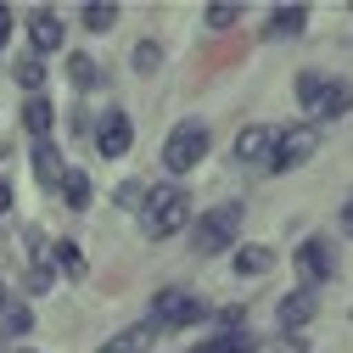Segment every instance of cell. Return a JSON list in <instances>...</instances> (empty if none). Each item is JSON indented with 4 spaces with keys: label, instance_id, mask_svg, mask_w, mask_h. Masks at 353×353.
I'll return each instance as SVG.
<instances>
[{
    "label": "cell",
    "instance_id": "cell-18",
    "mask_svg": "<svg viewBox=\"0 0 353 353\" xmlns=\"http://www.w3.org/2000/svg\"><path fill=\"white\" fill-rule=\"evenodd\" d=\"M68 79H73V90H90V84H101V68L84 57V51H73L68 57Z\"/></svg>",
    "mask_w": 353,
    "mask_h": 353
},
{
    "label": "cell",
    "instance_id": "cell-7",
    "mask_svg": "<svg viewBox=\"0 0 353 353\" xmlns=\"http://www.w3.org/2000/svg\"><path fill=\"white\" fill-rule=\"evenodd\" d=\"M129 141H135V123H129V112H107V118L96 123V146H101V157H123Z\"/></svg>",
    "mask_w": 353,
    "mask_h": 353
},
{
    "label": "cell",
    "instance_id": "cell-6",
    "mask_svg": "<svg viewBox=\"0 0 353 353\" xmlns=\"http://www.w3.org/2000/svg\"><path fill=\"white\" fill-rule=\"evenodd\" d=\"M297 275H303V286L314 292L320 281H331L336 275V252H331V241L325 236H308L303 247H297Z\"/></svg>",
    "mask_w": 353,
    "mask_h": 353
},
{
    "label": "cell",
    "instance_id": "cell-30",
    "mask_svg": "<svg viewBox=\"0 0 353 353\" xmlns=\"http://www.w3.org/2000/svg\"><path fill=\"white\" fill-rule=\"evenodd\" d=\"M6 208H12V191H6V185H0V213H6Z\"/></svg>",
    "mask_w": 353,
    "mask_h": 353
},
{
    "label": "cell",
    "instance_id": "cell-25",
    "mask_svg": "<svg viewBox=\"0 0 353 353\" xmlns=\"http://www.w3.org/2000/svg\"><path fill=\"white\" fill-rule=\"evenodd\" d=\"M320 84H325V73H314V68H308V73H297V96H303V107L320 96Z\"/></svg>",
    "mask_w": 353,
    "mask_h": 353
},
{
    "label": "cell",
    "instance_id": "cell-26",
    "mask_svg": "<svg viewBox=\"0 0 353 353\" xmlns=\"http://www.w3.org/2000/svg\"><path fill=\"white\" fill-rule=\"evenodd\" d=\"M135 68H141V73H157V68H163V51L152 46V39H146V46H135Z\"/></svg>",
    "mask_w": 353,
    "mask_h": 353
},
{
    "label": "cell",
    "instance_id": "cell-20",
    "mask_svg": "<svg viewBox=\"0 0 353 353\" xmlns=\"http://www.w3.org/2000/svg\"><path fill=\"white\" fill-rule=\"evenodd\" d=\"M51 263H57V270H68L73 281L84 275V252H79L73 241H57V247H51Z\"/></svg>",
    "mask_w": 353,
    "mask_h": 353
},
{
    "label": "cell",
    "instance_id": "cell-24",
    "mask_svg": "<svg viewBox=\"0 0 353 353\" xmlns=\"http://www.w3.org/2000/svg\"><path fill=\"white\" fill-rule=\"evenodd\" d=\"M0 320H6V331H12V336H23V331L34 325V314H28L23 303H6V308H0Z\"/></svg>",
    "mask_w": 353,
    "mask_h": 353
},
{
    "label": "cell",
    "instance_id": "cell-10",
    "mask_svg": "<svg viewBox=\"0 0 353 353\" xmlns=\"http://www.w3.org/2000/svg\"><path fill=\"white\" fill-rule=\"evenodd\" d=\"M270 146H275V135H270V129H263V123H247L241 129V135H236V163H270Z\"/></svg>",
    "mask_w": 353,
    "mask_h": 353
},
{
    "label": "cell",
    "instance_id": "cell-15",
    "mask_svg": "<svg viewBox=\"0 0 353 353\" xmlns=\"http://www.w3.org/2000/svg\"><path fill=\"white\" fill-rule=\"evenodd\" d=\"M303 28H308V6H281V12L270 17V34H275V39H297Z\"/></svg>",
    "mask_w": 353,
    "mask_h": 353
},
{
    "label": "cell",
    "instance_id": "cell-13",
    "mask_svg": "<svg viewBox=\"0 0 353 353\" xmlns=\"http://www.w3.org/2000/svg\"><path fill=\"white\" fill-rule=\"evenodd\" d=\"M191 353H258V336L252 331H225V336H213V342H196Z\"/></svg>",
    "mask_w": 353,
    "mask_h": 353
},
{
    "label": "cell",
    "instance_id": "cell-21",
    "mask_svg": "<svg viewBox=\"0 0 353 353\" xmlns=\"http://www.w3.org/2000/svg\"><path fill=\"white\" fill-rule=\"evenodd\" d=\"M62 191H68V208H90V180H84L79 168L62 174Z\"/></svg>",
    "mask_w": 353,
    "mask_h": 353
},
{
    "label": "cell",
    "instance_id": "cell-1",
    "mask_svg": "<svg viewBox=\"0 0 353 353\" xmlns=\"http://www.w3.org/2000/svg\"><path fill=\"white\" fill-rule=\"evenodd\" d=\"M141 225H146L152 241H163V236H174V230H185V225H191V196H185L180 185H152V191H146Z\"/></svg>",
    "mask_w": 353,
    "mask_h": 353
},
{
    "label": "cell",
    "instance_id": "cell-29",
    "mask_svg": "<svg viewBox=\"0 0 353 353\" xmlns=\"http://www.w3.org/2000/svg\"><path fill=\"white\" fill-rule=\"evenodd\" d=\"M281 353H308V347H303L297 336H286V342H281Z\"/></svg>",
    "mask_w": 353,
    "mask_h": 353
},
{
    "label": "cell",
    "instance_id": "cell-5",
    "mask_svg": "<svg viewBox=\"0 0 353 353\" xmlns=\"http://www.w3.org/2000/svg\"><path fill=\"white\" fill-rule=\"evenodd\" d=\"M314 152H320V129H314V123H286L281 135H275L270 163H263V168H303Z\"/></svg>",
    "mask_w": 353,
    "mask_h": 353
},
{
    "label": "cell",
    "instance_id": "cell-28",
    "mask_svg": "<svg viewBox=\"0 0 353 353\" xmlns=\"http://www.w3.org/2000/svg\"><path fill=\"white\" fill-rule=\"evenodd\" d=\"M342 230L353 236V196H347V208H342Z\"/></svg>",
    "mask_w": 353,
    "mask_h": 353
},
{
    "label": "cell",
    "instance_id": "cell-9",
    "mask_svg": "<svg viewBox=\"0 0 353 353\" xmlns=\"http://www.w3.org/2000/svg\"><path fill=\"white\" fill-rule=\"evenodd\" d=\"M275 314H281V325H286V331H297V325H308V320L320 314V297L308 292V286H297V292H286V297H281Z\"/></svg>",
    "mask_w": 353,
    "mask_h": 353
},
{
    "label": "cell",
    "instance_id": "cell-8",
    "mask_svg": "<svg viewBox=\"0 0 353 353\" xmlns=\"http://www.w3.org/2000/svg\"><path fill=\"white\" fill-rule=\"evenodd\" d=\"M353 107V84H320V96L314 101H308V123H331V118H342Z\"/></svg>",
    "mask_w": 353,
    "mask_h": 353
},
{
    "label": "cell",
    "instance_id": "cell-2",
    "mask_svg": "<svg viewBox=\"0 0 353 353\" xmlns=\"http://www.w3.org/2000/svg\"><path fill=\"white\" fill-rule=\"evenodd\" d=\"M241 202H219V208H208L202 219H196V230H191V241H196V258H208V252H230L236 247V236H241Z\"/></svg>",
    "mask_w": 353,
    "mask_h": 353
},
{
    "label": "cell",
    "instance_id": "cell-11",
    "mask_svg": "<svg viewBox=\"0 0 353 353\" xmlns=\"http://www.w3.org/2000/svg\"><path fill=\"white\" fill-rule=\"evenodd\" d=\"M28 39H34V51H62V23H57V12L39 6V12L28 17Z\"/></svg>",
    "mask_w": 353,
    "mask_h": 353
},
{
    "label": "cell",
    "instance_id": "cell-4",
    "mask_svg": "<svg viewBox=\"0 0 353 353\" xmlns=\"http://www.w3.org/2000/svg\"><path fill=\"white\" fill-rule=\"evenodd\" d=\"M208 146H213V135H208V123H196V118H185L180 129L168 135V146H163V163L174 168V174H191L202 157H208Z\"/></svg>",
    "mask_w": 353,
    "mask_h": 353
},
{
    "label": "cell",
    "instance_id": "cell-27",
    "mask_svg": "<svg viewBox=\"0 0 353 353\" xmlns=\"http://www.w3.org/2000/svg\"><path fill=\"white\" fill-rule=\"evenodd\" d=\"M6 39H12V12L0 6V46H6Z\"/></svg>",
    "mask_w": 353,
    "mask_h": 353
},
{
    "label": "cell",
    "instance_id": "cell-17",
    "mask_svg": "<svg viewBox=\"0 0 353 353\" xmlns=\"http://www.w3.org/2000/svg\"><path fill=\"white\" fill-rule=\"evenodd\" d=\"M275 270V252L270 247H241L236 252V275H270Z\"/></svg>",
    "mask_w": 353,
    "mask_h": 353
},
{
    "label": "cell",
    "instance_id": "cell-19",
    "mask_svg": "<svg viewBox=\"0 0 353 353\" xmlns=\"http://www.w3.org/2000/svg\"><path fill=\"white\" fill-rule=\"evenodd\" d=\"M118 23V6H112V0H90V6H84V28H90V34H107Z\"/></svg>",
    "mask_w": 353,
    "mask_h": 353
},
{
    "label": "cell",
    "instance_id": "cell-31",
    "mask_svg": "<svg viewBox=\"0 0 353 353\" xmlns=\"http://www.w3.org/2000/svg\"><path fill=\"white\" fill-rule=\"evenodd\" d=\"M0 308H6V286H0Z\"/></svg>",
    "mask_w": 353,
    "mask_h": 353
},
{
    "label": "cell",
    "instance_id": "cell-14",
    "mask_svg": "<svg viewBox=\"0 0 353 353\" xmlns=\"http://www.w3.org/2000/svg\"><path fill=\"white\" fill-rule=\"evenodd\" d=\"M51 118H57V112H51L46 96H28V107H23V129H28L34 141H46V135H51Z\"/></svg>",
    "mask_w": 353,
    "mask_h": 353
},
{
    "label": "cell",
    "instance_id": "cell-23",
    "mask_svg": "<svg viewBox=\"0 0 353 353\" xmlns=\"http://www.w3.org/2000/svg\"><path fill=\"white\" fill-rule=\"evenodd\" d=\"M236 17H241V6H230V0H219V6H208V12H202V23H208V28H230Z\"/></svg>",
    "mask_w": 353,
    "mask_h": 353
},
{
    "label": "cell",
    "instance_id": "cell-16",
    "mask_svg": "<svg viewBox=\"0 0 353 353\" xmlns=\"http://www.w3.org/2000/svg\"><path fill=\"white\" fill-rule=\"evenodd\" d=\"M101 353H152V331H146V325H129V331H118Z\"/></svg>",
    "mask_w": 353,
    "mask_h": 353
},
{
    "label": "cell",
    "instance_id": "cell-22",
    "mask_svg": "<svg viewBox=\"0 0 353 353\" xmlns=\"http://www.w3.org/2000/svg\"><path fill=\"white\" fill-rule=\"evenodd\" d=\"M17 84H23L28 96H39V84H46V62H39V57H23V62H17Z\"/></svg>",
    "mask_w": 353,
    "mask_h": 353
},
{
    "label": "cell",
    "instance_id": "cell-12",
    "mask_svg": "<svg viewBox=\"0 0 353 353\" xmlns=\"http://www.w3.org/2000/svg\"><path fill=\"white\" fill-rule=\"evenodd\" d=\"M34 174H39V185H62V152L51 141H34Z\"/></svg>",
    "mask_w": 353,
    "mask_h": 353
},
{
    "label": "cell",
    "instance_id": "cell-3",
    "mask_svg": "<svg viewBox=\"0 0 353 353\" xmlns=\"http://www.w3.org/2000/svg\"><path fill=\"white\" fill-rule=\"evenodd\" d=\"M202 314H208L202 297H191V292H180V286H168V292L152 297V320H146V331H180V325H191V320H202Z\"/></svg>",
    "mask_w": 353,
    "mask_h": 353
}]
</instances>
